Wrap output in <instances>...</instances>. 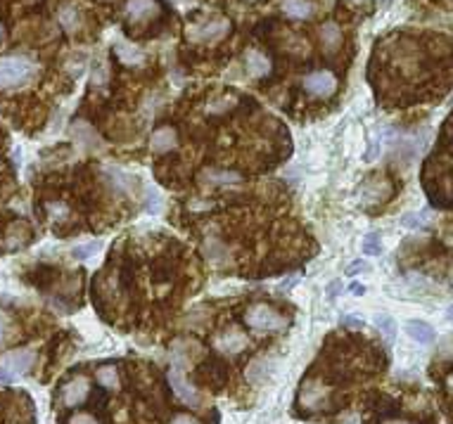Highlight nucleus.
I'll use <instances>...</instances> for the list:
<instances>
[{"instance_id":"f257e3e1","label":"nucleus","mask_w":453,"mask_h":424,"mask_svg":"<svg viewBox=\"0 0 453 424\" xmlns=\"http://www.w3.org/2000/svg\"><path fill=\"white\" fill-rule=\"evenodd\" d=\"M38 66L24 55H5L0 57V91L19 88L36 76Z\"/></svg>"},{"instance_id":"f03ea898","label":"nucleus","mask_w":453,"mask_h":424,"mask_svg":"<svg viewBox=\"0 0 453 424\" xmlns=\"http://www.w3.org/2000/svg\"><path fill=\"white\" fill-rule=\"evenodd\" d=\"M245 322L252 330H259V332H280V330H285V325H287L285 317L266 304H254L245 313Z\"/></svg>"},{"instance_id":"7ed1b4c3","label":"nucleus","mask_w":453,"mask_h":424,"mask_svg":"<svg viewBox=\"0 0 453 424\" xmlns=\"http://www.w3.org/2000/svg\"><path fill=\"white\" fill-rule=\"evenodd\" d=\"M34 362H36V353L31 349L8 351V353L0 358V365H3L12 377L24 375L26 370H31V365H34Z\"/></svg>"},{"instance_id":"20e7f679","label":"nucleus","mask_w":453,"mask_h":424,"mask_svg":"<svg viewBox=\"0 0 453 424\" xmlns=\"http://www.w3.org/2000/svg\"><path fill=\"white\" fill-rule=\"evenodd\" d=\"M304 88L316 98H330L337 91V79L330 71H313L304 76Z\"/></svg>"},{"instance_id":"39448f33","label":"nucleus","mask_w":453,"mask_h":424,"mask_svg":"<svg viewBox=\"0 0 453 424\" xmlns=\"http://www.w3.org/2000/svg\"><path fill=\"white\" fill-rule=\"evenodd\" d=\"M71 136H74V140L79 142V147L84 149V152H100L104 147L100 136L95 133V128L91 124H86V121H76V124L71 126Z\"/></svg>"},{"instance_id":"423d86ee","label":"nucleus","mask_w":453,"mask_h":424,"mask_svg":"<svg viewBox=\"0 0 453 424\" xmlns=\"http://www.w3.org/2000/svg\"><path fill=\"white\" fill-rule=\"evenodd\" d=\"M225 33H228V21L225 19H212V21H207V24H197L187 29V36H190L192 41H204V43L219 41Z\"/></svg>"},{"instance_id":"0eeeda50","label":"nucleus","mask_w":453,"mask_h":424,"mask_svg":"<svg viewBox=\"0 0 453 424\" xmlns=\"http://www.w3.org/2000/svg\"><path fill=\"white\" fill-rule=\"evenodd\" d=\"M169 382H171V389H174V394L178 396V398L183 400L185 405H192V408H195V405L200 403V396H197L195 387H190V384L185 382L183 370H178V367H171Z\"/></svg>"},{"instance_id":"6e6552de","label":"nucleus","mask_w":453,"mask_h":424,"mask_svg":"<svg viewBox=\"0 0 453 424\" xmlns=\"http://www.w3.org/2000/svg\"><path fill=\"white\" fill-rule=\"evenodd\" d=\"M154 15H157V3L154 0H129V5H126V19L133 21V24L150 21Z\"/></svg>"},{"instance_id":"1a4fd4ad","label":"nucleus","mask_w":453,"mask_h":424,"mask_svg":"<svg viewBox=\"0 0 453 424\" xmlns=\"http://www.w3.org/2000/svg\"><path fill=\"white\" fill-rule=\"evenodd\" d=\"M104 176H107V181L112 183V187L117 190V192H124V194L138 192V178L131 176V173L114 169V166H107V169H104Z\"/></svg>"},{"instance_id":"9d476101","label":"nucleus","mask_w":453,"mask_h":424,"mask_svg":"<svg viewBox=\"0 0 453 424\" xmlns=\"http://www.w3.org/2000/svg\"><path fill=\"white\" fill-rule=\"evenodd\" d=\"M88 398V379L86 377H76L64 387V394H62V400L64 405L74 408V405H81L84 400Z\"/></svg>"},{"instance_id":"9b49d317","label":"nucleus","mask_w":453,"mask_h":424,"mask_svg":"<svg viewBox=\"0 0 453 424\" xmlns=\"http://www.w3.org/2000/svg\"><path fill=\"white\" fill-rule=\"evenodd\" d=\"M406 334L413 339V342H418L423 346L434 344V339H436L434 327L429 325V322H425V320H408L406 322Z\"/></svg>"},{"instance_id":"f8f14e48","label":"nucleus","mask_w":453,"mask_h":424,"mask_svg":"<svg viewBox=\"0 0 453 424\" xmlns=\"http://www.w3.org/2000/svg\"><path fill=\"white\" fill-rule=\"evenodd\" d=\"M150 145H152L154 152H159V154L169 152V149L176 147V131L171 126L157 128V131L152 133V138H150Z\"/></svg>"},{"instance_id":"ddd939ff","label":"nucleus","mask_w":453,"mask_h":424,"mask_svg":"<svg viewBox=\"0 0 453 424\" xmlns=\"http://www.w3.org/2000/svg\"><path fill=\"white\" fill-rule=\"evenodd\" d=\"M323 400H325V391H323V387H320V384L306 382L302 387V403H304V408L318 410V408H323Z\"/></svg>"},{"instance_id":"4468645a","label":"nucleus","mask_w":453,"mask_h":424,"mask_svg":"<svg viewBox=\"0 0 453 424\" xmlns=\"http://www.w3.org/2000/svg\"><path fill=\"white\" fill-rule=\"evenodd\" d=\"M245 62H247V71H250V76H254V79L266 76L270 69V62L261 53H257V50H250V53L245 55Z\"/></svg>"},{"instance_id":"2eb2a0df","label":"nucleus","mask_w":453,"mask_h":424,"mask_svg":"<svg viewBox=\"0 0 453 424\" xmlns=\"http://www.w3.org/2000/svg\"><path fill=\"white\" fill-rule=\"evenodd\" d=\"M114 50H117L119 59L124 64H142V59H145V55H142L140 48L131 46V43H126V41H117V43H114Z\"/></svg>"},{"instance_id":"dca6fc26","label":"nucleus","mask_w":453,"mask_h":424,"mask_svg":"<svg viewBox=\"0 0 453 424\" xmlns=\"http://www.w3.org/2000/svg\"><path fill=\"white\" fill-rule=\"evenodd\" d=\"M270 367H273V362L266 360V358L252 360V365L247 367V379L254 384H264L270 377Z\"/></svg>"},{"instance_id":"f3484780","label":"nucleus","mask_w":453,"mask_h":424,"mask_svg":"<svg viewBox=\"0 0 453 424\" xmlns=\"http://www.w3.org/2000/svg\"><path fill=\"white\" fill-rule=\"evenodd\" d=\"M283 10L285 15L297 17V19H306L313 12L311 3H306V0H283Z\"/></svg>"},{"instance_id":"a211bd4d","label":"nucleus","mask_w":453,"mask_h":424,"mask_svg":"<svg viewBox=\"0 0 453 424\" xmlns=\"http://www.w3.org/2000/svg\"><path fill=\"white\" fill-rule=\"evenodd\" d=\"M375 327L382 332L387 342H394L396 337V320L389 313H375Z\"/></svg>"},{"instance_id":"6ab92c4d","label":"nucleus","mask_w":453,"mask_h":424,"mask_svg":"<svg viewBox=\"0 0 453 424\" xmlns=\"http://www.w3.org/2000/svg\"><path fill=\"white\" fill-rule=\"evenodd\" d=\"M320 38H323V43H325V48L328 50H335L337 46H340V41H342V31H340V26L337 24H323L320 26Z\"/></svg>"},{"instance_id":"aec40b11","label":"nucleus","mask_w":453,"mask_h":424,"mask_svg":"<svg viewBox=\"0 0 453 424\" xmlns=\"http://www.w3.org/2000/svg\"><path fill=\"white\" fill-rule=\"evenodd\" d=\"M204 181L207 183H216V185H225V183H240V176L233 171H216V169H209L204 171Z\"/></svg>"},{"instance_id":"412c9836","label":"nucleus","mask_w":453,"mask_h":424,"mask_svg":"<svg viewBox=\"0 0 453 424\" xmlns=\"http://www.w3.org/2000/svg\"><path fill=\"white\" fill-rule=\"evenodd\" d=\"M162 206H164V202H162L159 190L154 185H147L145 187V211L152 216H157V214H162Z\"/></svg>"},{"instance_id":"4be33fe9","label":"nucleus","mask_w":453,"mask_h":424,"mask_svg":"<svg viewBox=\"0 0 453 424\" xmlns=\"http://www.w3.org/2000/svg\"><path fill=\"white\" fill-rule=\"evenodd\" d=\"M221 346H223L225 351H230V353H237V351H242L247 346V339L242 337L237 330H230L228 334L223 337V342H221Z\"/></svg>"},{"instance_id":"5701e85b","label":"nucleus","mask_w":453,"mask_h":424,"mask_svg":"<svg viewBox=\"0 0 453 424\" xmlns=\"http://www.w3.org/2000/svg\"><path fill=\"white\" fill-rule=\"evenodd\" d=\"M361 249L366 256H378L382 252V237H380V232H368V235L363 237Z\"/></svg>"},{"instance_id":"b1692460","label":"nucleus","mask_w":453,"mask_h":424,"mask_svg":"<svg viewBox=\"0 0 453 424\" xmlns=\"http://www.w3.org/2000/svg\"><path fill=\"white\" fill-rule=\"evenodd\" d=\"M79 21H81V17H79V12H76V8H71V5H69V8L59 10V24H62L67 31H76Z\"/></svg>"},{"instance_id":"393cba45","label":"nucleus","mask_w":453,"mask_h":424,"mask_svg":"<svg viewBox=\"0 0 453 424\" xmlns=\"http://www.w3.org/2000/svg\"><path fill=\"white\" fill-rule=\"evenodd\" d=\"M100 249H102V242H100V239H95V242H88V244H81V247H74L71 256L79 259V261H86V259H91V256H95Z\"/></svg>"},{"instance_id":"a878e982","label":"nucleus","mask_w":453,"mask_h":424,"mask_svg":"<svg viewBox=\"0 0 453 424\" xmlns=\"http://www.w3.org/2000/svg\"><path fill=\"white\" fill-rule=\"evenodd\" d=\"M425 214H416V211H408V214L401 216V225L406 228V230H420V228H425Z\"/></svg>"},{"instance_id":"bb28decb","label":"nucleus","mask_w":453,"mask_h":424,"mask_svg":"<svg viewBox=\"0 0 453 424\" xmlns=\"http://www.w3.org/2000/svg\"><path fill=\"white\" fill-rule=\"evenodd\" d=\"M98 382H100L104 389H117L119 377H117V372H114V367H100V370H98Z\"/></svg>"},{"instance_id":"cd10ccee","label":"nucleus","mask_w":453,"mask_h":424,"mask_svg":"<svg viewBox=\"0 0 453 424\" xmlns=\"http://www.w3.org/2000/svg\"><path fill=\"white\" fill-rule=\"evenodd\" d=\"M361 273H370V264H368V261L356 259V261H351V264L346 266V275L356 277V275H361Z\"/></svg>"},{"instance_id":"c85d7f7f","label":"nucleus","mask_w":453,"mask_h":424,"mask_svg":"<svg viewBox=\"0 0 453 424\" xmlns=\"http://www.w3.org/2000/svg\"><path fill=\"white\" fill-rule=\"evenodd\" d=\"M340 322H342V325H344V327H351V330H361V327L366 325V322H363L361 317L349 315V313H344V315H342V317H340Z\"/></svg>"},{"instance_id":"c756f323","label":"nucleus","mask_w":453,"mask_h":424,"mask_svg":"<svg viewBox=\"0 0 453 424\" xmlns=\"http://www.w3.org/2000/svg\"><path fill=\"white\" fill-rule=\"evenodd\" d=\"M342 289H344L342 280H333V282L328 284V289H325V297H328V301H335L342 294Z\"/></svg>"},{"instance_id":"7c9ffc66","label":"nucleus","mask_w":453,"mask_h":424,"mask_svg":"<svg viewBox=\"0 0 453 424\" xmlns=\"http://www.w3.org/2000/svg\"><path fill=\"white\" fill-rule=\"evenodd\" d=\"M380 149H382V145H380V140H373V142L368 145V149H366V154H363V159H366V161L378 159V157H380Z\"/></svg>"},{"instance_id":"2f4dec72","label":"nucleus","mask_w":453,"mask_h":424,"mask_svg":"<svg viewBox=\"0 0 453 424\" xmlns=\"http://www.w3.org/2000/svg\"><path fill=\"white\" fill-rule=\"evenodd\" d=\"M207 254L212 256L214 261H216L219 256H225V247H223V244H219V242H214V239H212V242L207 244Z\"/></svg>"},{"instance_id":"473e14b6","label":"nucleus","mask_w":453,"mask_h":424,"mask_svg":"<svg viewBox=\"0 0 453 424\" xmlns=\"http://www.w3.org/2000/svg\"><path fill=\"white\" fill-rule=\"evenodd\" d=\"M297 282H299V275H290L287 280H283V282L278 284V292H290V289L295 287Z\"/></svg>"},{"instance_id":"72a5a7b5","label":"nucleus","mask_w":453,"mask_h":424,"mask_svg":"<svg viewBox=\"0 0 453 424\" xmlns=\"http://www.w3.org/2000/svg\"><path fill=\"white\" fill-rule=\"evenodd\" d=\"M349 292L353 294V297H363V294H366V284H361L358 280H353V282L349 284Z\"/></svg>"},{"instance_id":"f704fd0d","label":"nucleus","mask_w":453,"mask_h":424,"mask_svg":"<svg viewBox=\"0 0 453 424\" xmlns=\"http://www.w3.org/2000/svg\"><path fill=\"white\" fill-rule=\"evenodd\" d=\"M5 334H8V317H5V313L0 311V344L5 342Z\"/></svg>"},{"instance_id":"c9c22d12","label":"nucleus","mask_w":453,"mask_h":424,"mask_svg":"<svg viewBox=\"0 0 453 424\" xmlns=\"http://www.w3.org/2000/svg\"><path fill=\"white\" fill-rule=\"evenodd\" d=\"M71 424H98V422H95V417H91V415H76L74 420H71Z\"/></svg>"},{"instance_id":"e433bc0d","label":"nucleus","mask_w":453,"mask_h":424,"mask_svg":"<svg viewBox=\"0 0 453 424\" xmlns=\"http://www.w3.org/2000/svg\"><path fill=\"white\" fill-rule=\"evenodd\" d=\"M171 424H197V422L192 420V417H187V415H178V417H176V420L171 422Z\"/></svg>"},{"instance_id":"4c0bfd02","label":"nucleus","mask_w":453,"mask_h":424,"mask_svg":"<svg viewBox=\"0 0 453 424\" xmlns=\"http://www.w3.org/2000/svg\"><path fill=\"white\" fill-rule=\"evenodd\" d=\"M12 379H15V377H12V375H10V372H8V370H5V367H3V365H0V382H5V384H8V382H12Z\"/></svg>"},{"instance_id":"58836bf2","label":"nucleus","mask_w":453,"mask_h":424,"mask_svg":"<svg viewBox=\"0 0 453 424\" xmlns=\"http://www.w3.org/2000/svg\"><path fill=\"white\" fill-rule=\"evenodd\" d=\"M446 317H449V322H453V304L446 308Z\"/></svg>"},{"instance_id":"ea45409f","label":"nucleus","mask_w":453,"mask_h":424,"mask_svg":"<svg viewBox=\"0 0 453 424\" xmlns=\"http://www.w3.org/2000/svg\"><path fill=\"white\" fill-rule=\"evenodd\" d=\"M3 36H5V31H3V24H0V41H3Z\"/></svg>"},{"instance_id":"a19ab883","label":"nucleus","mask_w":453,"mask_h":424,"mask_svg":"<svg viewBox=\"0 0 453 424\" xmlns=\"http://www.w3.org/2000/svg\"><path fill=\"white\" fill-rule=\"evenodd\" d=\"M351 3H368V0H351Z\"/></svg>"},{"instance_id":"79ce46f5","label":"nucleus","mask_w":453,"mask_h":424,"mask_svg":"<svg viewBox=\"0 0 453 424\" xmlns=\"http://www.w3.org/2000/svg\"><path fill=\"white\" fill-rule=\"evenodd\" d=\"M387 424H408V422H387Z\"/></svg>"}]
</instances>
